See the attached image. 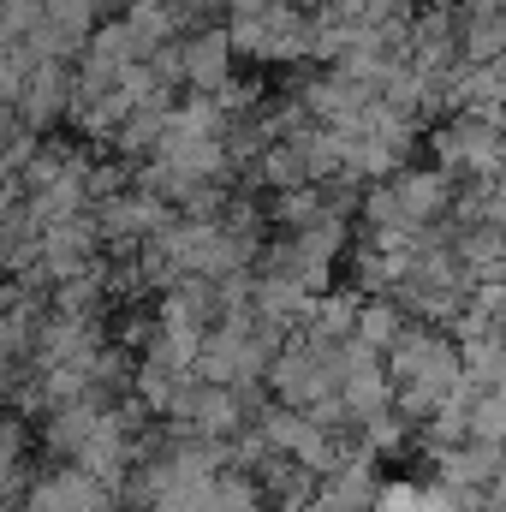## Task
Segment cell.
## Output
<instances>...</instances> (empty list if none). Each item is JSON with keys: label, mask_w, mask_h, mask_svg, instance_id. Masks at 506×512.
Returning <instances> with one entry per match:
<instances>
[{"label": "cell", "mask_w": 506, "mask_h": 512, "mask_svg": "<svg viewBox=\"0 0 506 512\" xmlns=\"http://www.w3.org/2000/svg\"><path fill=\"white\" fill-rule=\"evenodd\" d=\"M221 72H227V48H221V42H203V48L191 54V78H197V84H221Z\"/></svg>", "instance_id": "52a82bcc"}, {"label": "cell", "mask_w": 506, "mask_h": 512, "mask_svg": "<svg viewBox=\"0 0 506 512\" xmlns=\"http://www.w3.org/2000/svg\"><path fill=\"white\" fill-rule=\"evenodd\" d=\"M471 435H477V441H501L506 447V382L471 393Z\"/></svg>", "instance_id": "5b68a950"}, {"label": "cell", "mask_w": 506, "mask_h": 512, "mask_svg": "<svg viewBox=\"0 0 506 512\" xmlns=\"http://www.w3.org/2000/svg\"><path fill=\"white\" fill-rule=\"evenodd\" d=\"M381 364H387V382H393V405L411 423H423L435 405H447L465 382L459 340L447 328H435V322H417V316L399 328V340L381 352Z\"/></svg>", "instance_id": "6da1fadb"}, {"label": "cell", "mask_w": 506, "mask_h": 512, "mask_svg": "<svg viewBox=\"0 0 506 512\" xmlns=\"http://www.w3.org/2000/svg\"><path fill=\"white\" fill-rule=\"evenodd\" d=\"M411 316H405V304L393 298V292H364V304H358V340L364 346H376V352H387L393 340H399V328H405Z\"/></svg>", "instance_id": "277c9868"}, {"label": "cell", "mask_w": 506, "mask_h": 512, "mask_svg": "<svg viewBox=\"0 0 506 512\" xmlns=\"http://www.w3.org/2000/svg\"><path fill=\"white\" fill-rule=\"evenodd\" d=\"M54 108H60V78L54 72H36L30 90H24V114L30 120H54Z\"/></svg>", "instance_id": "8992f818"}, {"label": "cell", "mask_w": 506, "mask_h": 512, "mask_svg": "<svg viewBox=\"0 0 506 512\" xmlns=\"http://www.w3.org/2000/svg\"><path fill=\"white\" fill-rule=\"evenodd\" d=\"M441 161H447V173H477V179H489V173L501 167V131L477 126V120H459V126L441 137Z\"/></svg>", "instance_id": "3957f363"}, {"label": "cell", "mask_w": 506, "mask_h": 512, "mask_svg": "<svg viewBox=\"0 0 506 512\" xmlns=\"http://www.w3.org/2000/svg\"><path fill=\"white\" fill-rule=\"evenodd\" d=\"M483 507L506 512V459H501V471H495V477H489V489H483Z\"/></svg>", "instance_id": "ba28073f"}, {"label": "cell", "mask_w": 506, "mask_h": 512, "mask_svg": "<svg viewBox=\"0 0 506 512\" xmlns=\"http://www.w3.org/2000/svg\"><path fill=\"white\" fill-rule=\"evenodd\" d=\"M12 512H120V489H108L90 471L54 459L48 471H30V483L18 489Z\"/></svg>", "instance_id": "7a4b0ae2"}]
</instances>
